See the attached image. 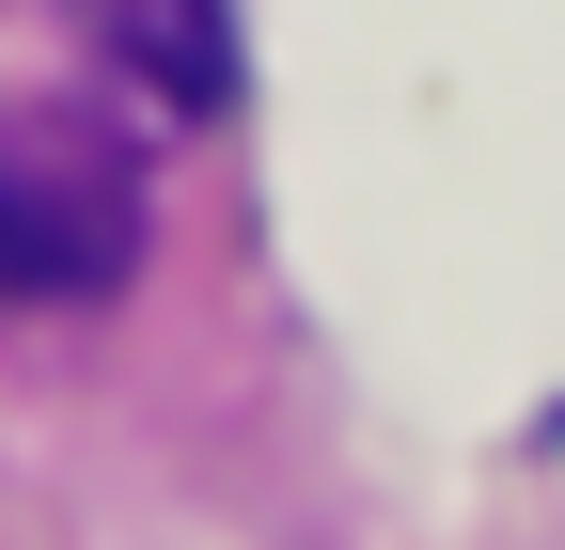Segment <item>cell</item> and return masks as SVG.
Here are the masks:
<instances>
[{
    "instance_id": "7a4b0ae2",
    "label": "cell",
    "mask_w": 565,
    "mask_h": 550,
    "mask_svg": "<svg viewBox=\"0 0 565 550\" xmlns=\"http://www.w3.org/2000/svg\"><path fill=\"white\" fill-rule=\"evenodd\" d=\"M63 17L95 32V63L126 95H158L173 126L236 110V0H63Z\"/></svg>"
},
{
    "instance_id": "6da1fadb",
    "label": "cell",
    "mask_w": 565,
    "mask_h": 550,
    "mask_svg": "<svg viewBox=\"0 0 565 550\" xmlns=\"http://www.w3.org/2000/svg\"><path fill=\"white\" fill-rule=\"evenodd\" d=\"M141 267V142L79 95H0V299L79 315Z\"/></svg>"
}]
</instances>
